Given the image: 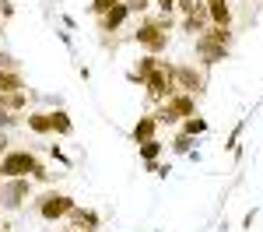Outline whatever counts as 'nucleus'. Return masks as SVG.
<instances>
[{
    "mask_svg": "<svg viewBox=\"0 0 263 232\" xmlns=\"http://www.w3.org/2000/svg\"><path fill=\"white\" fill-rule=\"evenodd\" d=\"M168 28H172V14H165V18H158V21H144L141 28L134 32V39L141 42L147 53H162L165 46H168Z\"/></svg>",
    "mask_w": 263,
    "mask_h": 232,
    "instance_id": "nucleus-1",
    "label": "nucleus"
},
{
    "mask_svg": "<svg viewBox=\"0 0 263 232\" xmlns=\"http://www.w3.org/2000/svg\"><path fill=\"white\" fill-rule=\"evenodd\" d=\"M144 88H147V99H168V95H176L179 88H176V63L162 60L158 67H155V74L144 81Z\"/></svg>",
    "mask_w": 263,
    "mask_h": 232,
    "instance_id": "nucleus-2",
    "label": "nucleus"
},
{
    "mask_svg": "<svg viewBox=\"0 0 263 232\" xmlns=\"http://www.w3.org/2000/svg\"><path fill=\"white\" fill-rule=\"evenodd\" d=\"M0 169H4V180H25L39 169V158L32 151H7L0 158Z\"/></svg>",
    "mask_w": 263,
    "mask_h": 232,
    "instance_id": "nucleus-3",
    "label": "nucleus"
},
{
    "mask_svg": "<svg viewBox=\"0 0 263 232\" xmlns=\"http://www.w3.org/2000/svg\"><path fill=\"white\" fill-rule=\"evenodd\" d=\"M193 109H197L193 95L176 92V95H168V99H165V105L155 113V120H158V123H176V120H182V116H193Z\"/></svg>",
    "mask_w": 263,
    "mask_h": 232,
    "instance_id": "nucleus-4",
    "label": "nucleus"
},
{
    "mask_svg": "<svg viewBox=\"0 0 263 232\" xmlns=\"http://www.w3.org/2000/svg\"><path fill=\"white\" fill-rule=\"evenodd\" d=\"M70 208H74V197H67V193H42L39 197V215L46 218V222L67 218Z\"/></svg>",
    "mask_w": 263,
    "mask_h": 232,
    "instance_id": "nucleus-5",
    "label": "nucleus"
},
{
    "mask_svg": "<svg viewBox=\"0 0 263 232\" xmlns=\"http://www.w3.org/2000/svg\"><path fill=\"white\" fill-rule=\"evenodd\" d=\"M28 176L25 180H4L0 183V201H4V208H21V201H28Z\"/></svg>",
    "mask_w": 263,
    "mask_h": 232,
    "instance_id": "nucleus-6",
    "label": "nucleus"
},
{
    "mask_svg": "<svg viewBox=\"0 0 263 232\" xmlns=\"http://www.w3.org/2000/svg\"><path fill=\"white\" fill-rule=\"evenodd\" d=\"M176 88H182L186 95H200L203 92V74H197V67L179 63L176 67Z\"/></svg>",
    "mask_w": 263,
    "mask_h": 232,
    "instance_id": "nucleus-7",
    "label": "nucleus"
},
{
    "mask_svg": "<svg viewBox=\"0 0 263 232\" xmlns=\"http://www.w3.org/2000/svg\"><path fill=\"white\" fill-rule=\"evenodd\" d=\"M197 53L203 57V63H221L228 57V46H218V42H207L203 35H197Z\"/></svg>",
    "mask_w": 263,
    "mask_h": 232,
    "instance_id": "nucleus-8",
    "label": "nucleus"
},
{
    "mask_svg": "<svg viewBox=\"0 0 263 232\" xmlns=\"http://www.w3.org/2000/svg\"><path fill=\"white\" fill-rule=\"evenodd\" d=\"M126 14H130V11H126V4H116L112 11H105V14L99 18V28H102V32H116L123 21H126Z\"/></svg>",
    "mask_w": 263,
    "mask_h": 232,
    "instance_id": "nucleus-9",
    "label": "nucleus"
},
{
    "mask_svg": "<svg viewBox=\"0 0 263 232\" xmlns=\"http://www.w3.org/2000/svg\"><path fill=\"white\" fill-rule=\"evenodd\" d=\"M67 218H70V225H74V229H99V215H95V211L78 208V204L67 211Z\"/></svg>",
    "mask_w": 263,
    "mask_h": 232,
    "instance_id": "nucleus-10",
    "label": "nucleus"
},
{
    "mask_svg": "<svg viewBox=\"0 0 263 232\" xmlns=\"http://www.w3.org/2000/svg\"><path fill=\"white\" fill-rule=\"evenodd\" d=\"M158 57H155V53H147V57H141V63H137V70H130V81H147V78H151V74H155V67H158Z\"/></svg>",
    "mask_w": 263,
    "mask_h": 232,
    "instance_id": "nucleus-11",
    "label": "nucleus"
},
{
    "mask_svg": "<svg viewBox=\"0 0 263 232\" xmlns=\"http://www.w3.org/2000/svg\"><path fill=\"white\" fill-rule=\"evenodd\" d=\"M155 127H158V120H155V116H141V120H137V127H134V141H137V145L151 141V137H155Z\"/></svg>",
    "mask_w": 263,
    "mask_h": 232,
    "instance_id": "nucleus-12",
    "label": "nucleus"
},
{
    "mask_svg": "<svg viewBox=\"0 0 263 232\" xmlns=\"http://www.w3.org/2000/svg\"><path fill=\"white\" fill-rule=\"evenodd\" d=\"M25 102H28L25 92H0V109H4V113H18Z\"/></svg>",
    "mask_w": 263,
    "mask_h": 232,
    "instance_id": "nucleus-13",
    "label": "nucleus"
},
{
    "mask_svg": "<svg viewBox=\"0 0 263 232\" xmlns=\"http://www.w3.org/2000/svg\"><path fill=\"white\" fill-rule=\"evenodd\" d=\"M0 92H25V81L18 70H0Z\"/></svg>",
    "mask_w": 263,
    "mask_h": 232,
    "instance_id": "nucleus-14",
    "label": "nucleus"
},
{
    "mask_svg": "<svg viewBox=\"0 0 263 232\" xmlns=\"http://www.w3.org/2000/svg\"><path fill=\"white\" fill-rule=\"evenodd\" d=\"M203 25H207V7L186 14V18H182V32H203Z\"/></svg>",
    "mask_w": 263,
    "mask_h": 232,
    "instance_id": "nucleus-15",
    "label": "nucleus"
},
{
    "mask_svg": "<svg viewBox=\"0 0 263 232\" xmlns=\"http://www.w3.org/2000/svg\"><path fill=\"white\" fill-rule=\"evenodd\" d=\"M200 35L207 42H218V46H228V42H232V32H228V28H221V25H211L207 32H200Z\"/></svg>",
    "mask_w": 263,
    "mask_h": 232,
    "instance_id": "nucleus-16",
    "label": "nucleus"
},
{
    "mask_svg": "<svg viewBox=\"0 0 263 232\" xmlns=\"http://www.w3.org/2000/svg\"><path fill=\"white\" fill-rule=\"evenodd\" d=\"M49 127H53L57 134H70V130H74V123H70V116H67L63 109H57V113H49Z\"/></svg>",
    "mask_w": 263,
    "mask_h": 232,
    "instance_id": "nucleus-17",
    "label": "nucleus"
},
{
    "mask_svg": "<svg viewBox=\"0 0 263 232\" xmlns=\"http://www.w3.org/2000/svg\"><path fill=\"white\" fill-rule=\"evenodd\" d=\"M28 127L35 130V134H49L53 127H49V113H32L28 116Z\"/></svg>",
    "mask_w": 263,
    "mask_h": 232,
    "instance_id": "nucleus-18",
    "label": "nucleus"
},
{
    "mask_svg": "<svg viewBox=\"0 0 263 232\" xmlns=\"http://www.w3.org/2000/svg\"><path fill=\"white\" fill-rule=\"evenodd\" d=\"M158 155H162V141L151 137V141H144V145H141V158H144V162H155Z\"/></svg>",
    "mask_w": 263,
    "mask_h": 232,
    "instance_id": "nucleus-19",
    "label": "nucleus"
},
{
    "mask_svg": "<svg viewBox=\"0 0 263 232\" xmlns=\"http://www.w3.org/2000/svg\"><path fill=\"white\" fill-rule=\"evenodd\" d=\"M203 130H207V120H200V116H186V123H182V134L197 137V134H203Z\"/></svg>",
    "mask_w": 263,
    "mask_h": 232,
    "instance_id": "nucleus-20",
    "label": "nucleus"
},
{
    "mask_svg": "<svg viewBox=\"0 0 263 232\" xmlns=\"http://www.w3.org/2000/svg\"><path fill=\"white\" fill-rule=\"evenodd\" d=\"M116 4H123V0H95V4H91V14H105V11H112V7H116Z\"/></svg>",
    "mask_w": 263,
    "mask_h": 232,
    "instance_id": "nucleus-21",
    "label": "nucleus"
},
{
    "mask_svg": "<svg viewBox=\"0 0 263 232\" xmlns=\"http://www.w3.org/2000/svg\"><path fill=\"white\" fill-rule=\"evenodd\" d=\"M176 151H179V155H190V151H193V137H190V134H179V137H176Z\"/></svg>",
    "mask_w": 263,
    "mask_h": 232,
    "instance_id": "nucleus-22",
    "label": "nucleus"
},
{
    "mask_svg": "<svg viewBox=\"0 0 263 232\" xmlns=\"http://www.w3.org/2000/svg\"><path fill=\"white\" fill-rule=\"evenodd\" d=\"M126 4V11H147L151 7V0H123Z\"/></svg>",
    "mask_w": 263,
    "mask_h": 232,
    "instance_id": "nucleus-23",
    "label": "nucleus"
},
{
    "mask_svg": "<svg viewBox=\"0 0 263 232\" xmlns=\"http://www.w3.org/2000/svg\"><path fill=\"white\" fill-rule=\"evenodd\" d=\"M0 70H18V60L7 57V53H0Z\"/></svg>",
    "mask_w": 263,
    "mask_h": 232,
    "instance_id": "nucleus-24",
    "label": "nucleus"
},
{
    "mask_svg": "<svg viewBox=\"0 0 263 232\" xmlns=\"http://www.w3.org/2000/svg\"><path fill=\"white\" fill-rule=\"evenodd\" d=\"M11 123H18V116H11V113L0 109V127H11Z\"/></svg>",
    "mask_w": 263,
    "mask_h": 232,
    "instance_id": "nucleus-25",
    "label": "nucleus"
},
{
    "mask_svg": "<svg viewBox=\"0 0 263 232\" xmlns=\"http://www.w3.org/2000/svg\"><path fill=\"white\" fill-rule=\"evenodd\" d=\"M155 4H158V7H162L165 14H172V7H176V0H155Z\"/></svg>",
    "mask_w": 263,
    "mask_h": 232,
    "instance_id": "nucleus-26",
    "label": "nucleus"
},
{
    "mask_svg": "<svg viewBox=\"0 0 263 232\" xmlns=\"http://www.w3.org/2000/svg\"><path fill=\"white\" fill-rule=\"evenodd\" d=\"M0 14H4V18H11V14H14V7H11L7 0H0Z\"/></svg>",
    "mask_w": 263,
    "mask_h": 232,
    "instance_id": "nucleus-27",
    "label": "nucleus"
},
{
    "mask_svg": "<svg viewBox=\"0 0 263 232\" xmlns=\"http://www.w3.org/2000/svg\"><path fill=\"white\" fill-rule=\"evenodd\" d=\"M0 183H4V169H0Z\"/></svg>",
    "mask_w": 263,
    "mask_h": 232,
    "instance_id": "nucleus-28",
    "label": "nucleus"
}]
</instances>
